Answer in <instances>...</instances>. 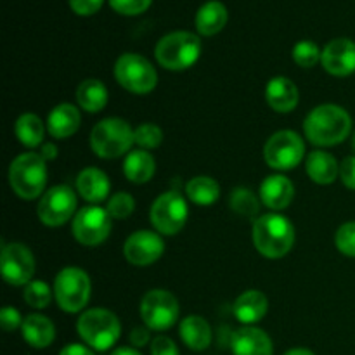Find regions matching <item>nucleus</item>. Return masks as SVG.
Returning <instances> with one entry per match:
<instances>
[{"label": "nucleus", "mask_w": 355, "mask_h": 355, "mask_svg": "<svg viewBox=\"0 0 355 355\" xmlns=\"http://www.w3.org/2000/svg\"><path fill=\"white\" fill-rule=\"evenodd\" d=\"M352 148H354V151H355V134H354V137H352Z\"/></svg>", "instance_id": "obj_47"}, {"label": "nucleus", "mask_w": 355, "mask_h": 355, "mask_svg": "<svg viewBox=\"0 0 355 355\" xmlns=\"http://www.w3.org/2000/svg\"><path fill=\"white\" fill-rule=\"evenodd\" d=\"M305 158V142L297 132L279 130L267 139L263 146V159L267 165L279 172L297 168Z\"/></svg>", "instance_id": "obj_10"}, {"label": "nucleus", "mask_w": 355, "mask_h": 355, "mask_svg": "<svg viewBox=\"0 0 355 355\" xmlns=\"http://www.w3.org/2000/svg\"><path fill=\"white\" fill-rule=\"evenodd\" d=\"M305 170L312 182L319 186H329L340 177V163L328 151H312L305 159Z\"/></svg>", "instance_id": "obj_23"}, {"label": "nucleus", "mask_w": 355, "mask_h": 355, "mask_svg": "<svg viewBox=\"0 0 355 355\" xmlns=\"http://www.w3.org/2000/svg\"><path fill=\"white\" fill-rule=\"evenodd\" d=\"M232 355H274L270 336L255 326H245L232 335Z\"/></svg>", "instance_id": "obj_17"}, {"label": "nucleus", "mask_w": 355, "mask_h": 355, "mask_svg": "<svg viewBox=\"0 0 355 355\" xmlns=\"http://www.w3.org/2000/svg\"><path fill=\"white\" fill-rule=\"evenodd\" d=\"M2 277L10 286H26L35 274V257L23 243H2L0 253Z\"/></svg>", "instance_id": "obj_14"}, {"label": "nucleus", "mask_w": 355, "mask_h": 355, "mask_svg": "<svg viewBox=\"0 0 355 355\" xmlns=\"http://www.w3.org/2000/svg\"><path fill=\"white\" fill-rule=\"evenodd\" d=\"M14 134L24 148L35 149L44 144V121L33 113H24L14 123Z\"/></svg>", "instance_id": "obj_30"}, {"label": "nucleus", "mask_w": 355, "mask_h": 355, "mask_svg": "<svg viewBox=\"0 0 355 355\" xmlns=\"http://www.w3.org/2000/svg\"><path fill=\"white\" fill-rule=\"evenodd\" d=\"M76 331L90 349L106 352L120 340L121 324L116 314L107 309H89L76 321Z\"/></svg>", "instance_id": "obj_4"}, {"label": "nucleus", "mask_w": 355, "mask_h": 355, "mask_svg": "<svg viewBox=\"0 0 355 355\" xmlns=\"http://www.w3.org/2000/svg\"><path fill=\"white\" fill-rule=\"evenodd\" d=\"M40 156L45 159V162H52V159L58 156V148H55L54 144H51V142H45V144H42Z\"/></svg>", "instance_id": "obj_44"}, {"label": "nucleus", "mask_w": 355, "mask_h": 355, "mask_svg": "<svg viewBox=\"0 0 355 355\" xmlns=\"http://www.w3.org/2000/svg\"><path fill=\"white\" fill-rule=\"evenodd\" d=\"M135 146L139 149H156L163 142V130L156 123H142L135 128Z\"/></svg>", "instance_id": "obj_35"}, {"label": "nucleus", "mask_w": 355, "mask_h": 355, "mask_svg": "<svg viewBox=\"0 0 355 355\" xmlns=\"http://www.w3.org/2000/svg\"><path fill=\"white\" fill-rule=\"evenodd\" d=\"M111 184L106 173L99 168H83L76 177V191L90 205H99L110 196Z\"/></svg>", "instance_id": "obj_21"}, {"label": "nucleus", "mask_w": 355, "mask_h": 355, "mask_svg": "<svg viewBox=\"0 0 355 355\" xmlns=\"http://www.w3.org/2000/svg\"><path fill=\"white\" fill-rule=\"evenodd\" d=\"M177 298L166 290H151L141 300V318L151 331H166L179 321Z\"/></svg>", "instance_id": "obj_12"}, {"label": "nucleus", "mask_w": 355, "mask_h": 355, "mask_svg": "<svg viewBox=\"0 0 355 355\" xmlns=\"http://www.w3.org/2000/svg\"><path fill=\"white\" fill-rule=\"evenodd\" d=\"M304 132L318 148L342 144L352 132V116L338 104H321L307 114Z\"/></svg>", "instance_id": "obj_1"}, {"label": "nucleus", "mask_w": 355, "mask_h": 355, "mask_svg": "<svg viewBox=\"0 0 355 355\" xmlns=\"http://www.w3.org/2000/svg\"><path fill=\"white\" fill-rule=\"evenodd\" d=\"M187 217H189L187 201L177 191L159 194L149 210V220L155 231L162 236L179 234L186 225Z\"/></svg>", "instance_id": "obj_9"}, {"label": "nucleus", "mask_w": 355, "mask_h": 355, "mask_svg": "<svg viewBox=\"0 0 355 355\" xmlns=\"http://www.w3.org/2000/svg\"><path fill=\"white\" fill-rule=\"evenodd\" d=\"M76 207H78V200H76L75 191L69 186L59 184L42 194L37 205L38 220L47 227H61L69 218L75 217L78 211Z\"/></svg>", "instance_id": "obj_11"}, {"label": "nucleus", "mask_w": 355, "mask_h": 355, "mask_svg": "<svg viewBox=\"0 0 355 355\" xmlns=\"http://www.w3.org/2000/svg\"><path fill=\"white\" fill-rule=\"evenodd\" d=\"M69 7L78 16H92L103 7L104 0H68Z\"/></svg>", "instance_id": "obj_40"}, {"label": "nucleus", "mask_w": 355, "mask_h": 355, "mask_svg": "<svg viewBox=\"0 0 355 355\" xmlns=\"http://www.w3.org/2000/svg\"><path fill=\"white\" fill-rule=\"evenodd\" d=\"M92 293L89 274L80 267H64L54 279V298L68 314L83 311Z\"/></svg>", "instance_id": "obj_7"}, {"label": "nucleus", "mask_w": 355, "mask_h": 355, "mask_svg": "<svg viewBox=\"0 0 355 355\" xmlns=\"http://www.w3.org/2000/svg\"><path fill=\"white\" fill-rule=\"evenodd\" d=\"M114 78L127 92L146 96L156 89L158 73L144 55L125 52L114 64Z\"/></svg>", "instance_id": "obj_8"}, {"label": "nucleus", "mask_w": 355, "mask_h": 355, "mask_svg": "<svg viewBox=\"0 0 355 355\" xmlns=\"http://www.w3.org/2000/svg\"><path fill=\"white\" fill-rule=\"evenodd\" d=\"M156 172V162L153 155L144 149H132L123 162V173L132 184H146Z\"/></svg>", "instance_id": "obj_27"}, {"label": "nucleus", "mask_w": 355, "mask_h": 355, "mask_svg": "<svg viewBox=\"0 0 355 355\" xmlns=\"http://www.w3.org/2000/svg\"><path fill=\"white\" fill-rule=\"evenodd\" d=\"M340 179L347 189L355 191V156H347L340 163Z\"/></svg>", "instance_id": "obj_39"}, {"label": "nucleus", "mask_w": 355, "mask_h": 355, "mask_svg": "<svg viewBox=\"0 0 355 355\" xmlns=\"http://www.w3.org/2000/svg\"><path fill=\"white\" fill-rule=\"evenodd\" d=\"M130 123L121 118H104L90 132V148L103 159L127 156L135 144V134Z\"/></svg>", "instance_id": "obj_5"}, {"label": "nucleus", "mask_w": 355, "mask_h": 355, "mask_svg": "<svg viewBox=\"0 0 355 355\" xmlns=\"http://www.w3.org/2000/svg\"><path fill=\"white\" fill-rule=\"evenodd\" d=\"M180 340L187 349L194 352L207 350L211 343V328L208 321L201 315H187L180 321Z\"/></svg>", "instance_id": "obj_25"}, {"label": "nucleus", "mask_w": 355, "mask_h": 355, "mask_svg": "<svg viewBox=\"0 0 355 355\" xmlns=\"http://www.w3.org/2000/svg\"><path fill=\"white\" fill-rule=\"evenodd\" d=\"M186 194L198 207H211L220 198V186L214 177L198 175L186 184Z\"/></svg>", "instance_id": "obj_29"}, {"label": "nucleus", "mask_w": 355, "mask_h": 355, "mask_svg": "<svg viewBox=\"0 0 355 355\" xmlns=\"http://www.w3.org/2000/svg\"><path fill=\"white\" fill-rule=\"evenodd\" d=\"M153 0H110V6L121 16H137L146 12Z\"/></svg>", "instance_id": "obj_37"}, {"label": "nucleus", "mask_w": 355, "mask_h": 355, "mask_svg": "<svg viewBox=\"0 0 355 355\" xmlns=\"http://www.w3.org/2000/svg\"><path fill=\"white\" fill-rule=\"evenodd\" d=\"M227 19L229 12L224 3L218 2V0H210L198 9L194 23H196L198 33L203 35V37H214L224 30Z\"/></svg>", "instance_id": "obj_26"}, {"label": "nucleus", "mask_w": 355, "mask_h": 355, "mask_svg": "<svg viewBox=\"0 0 355 355\" xmlns=\"http://www.w3.org/2000/svg\"><path fill=\"white\" fill-rule=\"evenodd\" d=\"M201 40L191 31H172L158 40L156 61L170 71H184L196 64L201 55Z\"/></svg>", "instance_id": "obj_6"}, {"label": "nucleus", "mask_w": 355, "mask_h": 355, "mask_svg": "<svg viewBox=\"0 0 355 355\" xmlns=\"http://www.w3.org/2000/svg\"><path fill=\"white\" fill-rule=\"evenodd\" d=\"M335 245L342 255L355 259V220L340 225L335 234Z\"/></svg>", "instance_id": "obj_36"}, {"label": "nucleus", "mask_w": 355, "mask_h": 355, "mask_svg": "<svg viewBox=\"0 0 355 355\" xmlns=\"http://www.w3.org/2000/svg\"><path fill=\"white\" fill-rule=\"evenodd\" d=\"M23 340L33 349H47L55 340V326L42 314H30L21 326Z\"/></svg>", "instance_id": "obj_24"}, {"label": "nucleus", "mask_w": 355, "mask_h": 355, "mask_svg": "<svg viewBox=\"0 0 355 355\" xmlns=\"http://www.w3.org/2000/svg\"><path fill=\"white\" fill-rule=\"evenodd\" d=\"M107 214L111 215V218L114 220H123V218H128L135 210V200L132 194L128 193H114L113 196L107 200L106 207Z\"/></svg>", "instance_id": "obj_34"}, {"label": "nucleus", "mask_w": 355, "mask_h": 355, "mask_svg": "<svg viewBox=\"0 0 355 355\" xmlns=\"http://www.w3.org/2000/svg\"><path fill=\"white\" fill-rule=\"evenodd\" d=\"M52 297H54V288H51L44 281H30L23 291L24 302L33 309L49 307Z\"/></svg>", "instance_id": "obj_32"}, {"label": "nucleus", "mask_w": 355, "mask_h": 355, "mask_svg": "<svg viewBox=\"0 0 355 355\" xmlns=\"http://www.w3.org/2000/svg\"><path fill=\"white\" fill-rule=\"evenodd\" d=\"M59 355H96L89 345H82V343H69L64 349L59 352Z\"/></svg>", "instance_id": "obj_43"}, {"label": "nucleus", "mask_w": 355, "mask_h": 355, "mask_svg": "<svg viewBox=\"0 0 355 355\" xmlns=\"http://www.w3.org/2000/svg\"><path fill=\"white\" fill-rule=\"evenodd\" d=\"M165 253V241L156 231H135L123 245V255L135 267H148L158 262Z\"/></svg>", "instance_id": "obj_15"}, {"label": "nucleus", "mask_w": 355, "mask_h": 355, "mask_svg": "<svg viewBox=\"0 0 355 355\" xmlns=\"http://www.w3.org/2000/svg\"><path fill=\"white\" fill-rule=\"evenodd\" d=\"M151 355H180L175 342L168 336H156L151 342Z\"/></svg>", "instance_id": "obj_41"}, {"label": "nucleus", "mask_w": 355, "mask_h": 355, "mask_svg": "<svg viewBox=\"0 0 355 355\" xmlns=\"http://www.w3.org/2000/svg\"><path fill=\"white\" fill-rule=\"evenodd\" d=\"M236 319L246 326H253L266 318L269 311V300L266 295L259 290H246L245 293L239 295L234 302Z\"/></svg>", "instance_id": "obj_22"}, {"label": "nucleus", "mask_w": 355, "mask_h": 355, "mask_svg": "<svg viewBox=\"0 0 355 355\" xmlns=\"http://www.w3.org/2000/svg\"><path fill=\"white\" fill-rule=\"evenodd\" d=\"M260 201L272 211H281L291 205L295 198V186L286 175L274 173L260 184Z\"/></svg>", "instance_id": "obj_18"}, {"label": "nucleus", "mask_w": 355, "mask_h": 355, "mask_svg": "<svg viewBox=\"0 0 355 355\" xmlns=\"http://www.w3.org/2000/svg\"><path fill=\"white\" fill-rule=\"evenodd\" d=\"M322 51L312 40H302L293 47V61L302 68H314L321 61Z\"/></svg>", "instance_id": "obj_33"}, {"label": "nucleus", "mask_w": 355, "mask_h": 355, "mask_svg": "<svg viewBox=\"0 0 355 355\" xmlns=\"http://www.w3.org/2000/svg\"><path fill=\"white\" fill-rule=\"evenodd\" d=\"M40 153H23L9 166V186L21 200H37L45 193L47 165Z\"/></svg>", "instance_id": "obj_3"}, {"label": "nucleus", "mask_w": 355, "mask_h": 355, "mask_svg": "<svg viewBox=\"0 0 355 355\" xmlns=\"http://www.w3.org/2000/svg\"><path fill=\"white\" fill-rule=\"evenodd\" d=\"M266 101L276 113H291L297 110L300 92L288 76H274L266 87Z\"/></svg>", "instance_id": "obj_19"}, {"label": "nucleus", "mask_w": 355, "mask_h": 355, "mask_svg": "<svg viewBox=\"0 0 355 355\" xmlns=\"http://www.w3.org/2000/svg\"><path fill=\"white\" fill-rule=\"evenodd\" d=\"M253 243L257 252L266 259H283L295 245L293 224L279 211L260 215L253 224Z\"/></svg>", "instance_id": "obj_2"}, {"label": "nucleus", "mask_w": 355, "mask_h": 355, "mask_svg": "<svg viewBox=\"0 0 355 355\" xmlns=\"http://www.w3.org/2000/svg\"><path fill=\"white\" fill-rule=\"evenodd\" d=\"M321 64L329 75L350 76L355 73V42L350 38H335L322 49Z\"/></svg>", "instance_id": "obj_16"}, {"label": "nucleus", "mask_w": 355, "mask_h": 355, "mask_svg": "<svg viewBox=\"0 0 355 355\" xmlns=\"http://www.w3.org/2000/svg\"><path fill=\"white\" fill-rule=\"evenodd\" d=\"M229 205L241 217H257L260 211V200L253 194V191L246 187H236L229 198Z\"/></svg>", "instance_id": "obj_31"}, {"label": "nucleus", "mask_w": 355, "mask_h": 355, "mask_svg": "<svg viewBox=\"0 0 355 355\" xmlns=\"http://www.w3.org/2000/svg\"><path fill=\"white\" fill-rule=\"evenodd\" d=\"M111 215L106 208L89 205L76 211L71 220V231L76 241L83 246H97L111 234Z\"/></svg>", "instance_id": "obj_13"}, {"label": "nucleus", "mask_w": 355, "mask_h": 355, "mask_svg": "<svg viewBox=\"0 0 355 355\" xmlns=\"http://www.w3.org/2000/svg\"><path fill=\"white\" fill-rule=\"evenodd\" d=\"M111 355H142L139 352L137 349H134V347H120V349L113 350Z\"/></svg>", "instance_id": "obj_45"}, {"label": "nucleus", "mask_w": 355, "mask_h": 355, "mask_svg": "<svg viewBox=\"0 0 355 355\" xmlns=\"http://www.w3.org/2000/svg\"><path fill=\"white\" fill-rule=\"evenodd\" d=\"M284 355H315L314 352H312V350H309V349H302V347H298V349H291V350H288L286 354Z\"/></svg>", "instance_id": "obj_46"}, {"label": "nucleus", "mask_w": 355, "mask_h": 355, "mask_svg": "<svg viewBox=\"0 0 355 355\" xmlns=\"http://www.w3.org/2000/svg\"><path fill=\"white\" fill-rule=\"evenodd\" d=\"M76 101L80 110L87 113H99L107 104V89L101 80H83L76 89Z\"/></svg>", "instance_id": "obj_28"}, {"label": "nucleus", "mask_w": 355, "mask_h": 355, "mask_svg": "<svg viewBox=\"0 0 355 355\" xmlns=\"http://www.w3.org/2000/svg\"><path fill=\"white\" fill-rule=\"evenodd\" d=\"M82 114L76 106L69 103L58 104L52 107L47 118V130L54 139H68L78 132Z\"/></svg>", "instance_id": "obj_20"}, {"label": "nucleus", "mask_w": 355, "mask_h": 355, "mask_svg": "<svg viewBox=\"0 0 355 355\" xmlns=\"http://www.w3.org/2000/svg\"><path fill=\"white\" fill-rule=\"evenodd\" d=\"M23 321L24 319L21 318L19 311L14 307H3L2 311H0V324H2L3 331L10 333V331H16L17 328L21 329V326H23Z\"/></svg>", "instance_id": "obj_38"}, {"label": "nucleus", "mask_w": 355, "mask_h": 355, "mask_svg": "<svg viewBox=\"0 0 355 355\" xmlns=\"http://www.w3.org/2000/svg\"><path fill=\"white\" fill-rule=\"evenodd\" d=\"M149 331H151L149 328H134L132 329V333H130L132 345L137 347V349L148 345V343L151 342V335H149Z\"/></svg>", "instance_id": "obj_42"}]
</instances>
